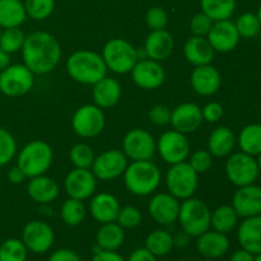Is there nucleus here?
I'll use <instances>...</instances> for the list:
<instances>
[{"instance_id":"nucleus-1","label":"nucleus","mask_w":261,"mask_h":261,"mask_svg":"<svg viewBox=\"0 0 261 261\" xmlns=\"http://www.w3.org/2000/svg\"><path fill=\"white\" fill-rule=\"evenodd\" d=\"M20 53L23 64L35 75L51 73L61 60V46L58 38L46 31H33L25 35Z\"/></svg>"},{"instance_id":"nucleus-2","label":"nucleus","mask_w":261,"mask_h":261,"mask_svg":"<svg viewBox=\"0 0 261 261\" xmlns=\"http://www.w3.org/2000/svg\"><path fill=\"white\" fill-rule=\"evenodd\" d=\"M66 73L76 83L93 86L107 75V66L99 54L78 50L66 60Z\"/></svg>"},{"instance_id":"nucleus-3","label":"nucleus","mask_w":261,"mask_h":261,"mask_svg":"<svg viewBox=\"0 0 261 261\" xmlns=\"http://www.w3.org/2000/svg\"><path fill=\"white\" fill-rule=\"evenodd\" d=\"M122 176L125 188L135 196H148L153 194L162 178L160 168L152 161H132Z\"/></svg>"},{"instance_id":"nucleus-4","label":"nucleus","mask_w":261,"mask_h":261,"mask_svg":"<svg viewBox=\"0 0 261 261\" xmlns=\"http://www.w3.org/2000/svg\"><path fill=\"white\" fill-rule=\"evenodd\" d=\"M54 161L53 148L45 140H32L19 150L17 166L24 172L27 178L45 175Z\"/></svg>"},{"instance_id":"nucleus-5","label":"nucleus","mask_w":261,"mask_h":261,"mask_svg":"<svg viewBox=\"0 0 261 261\" xmlns=\"http://www.w3.org/2000/svg\"><path fill=\"white\" fill-rule=\"evenodd\" d=\"M107 70L115 74H127L139 60L138 50L124 38H111L105 43L101 54Z\"/></svg>"},{"instance_id":"nucleus-6","label":"nucleus","mask_w":261,"mask_h":261,"mask_svg":"<svg viewBox=\"0 0 261 261\" xmlns=\"http://www.w3.org/2000/svg\"><path fill=\"white\" fill-rule=\"evenodd\" d=\"M211 216L209 206L193 196L181 203L177 221L185 233L190 237H198L211 229Z\"/></svg>"},{"instance_id":"nucleus-7","label":"nucleus","mask_w":261,"mask_h":261,"mask_svg":"<svg viewBox=\"0 0 261 261\" xmlns=\"http://www.w3.org/2000/svg\"><path fill=\"white\" fill-rule=\"evenodd\" d=\"M166 186L171 195L178 200L193 198L198 190L199 175L189 162L171 165L166 173Z\"/></svg>"},{"instance_id":"nucleus-8","label":"nucleus","mask_w":261,"mask_h":261,"mask_svg":"<svg viewBox=\"0 0 261 261\" xmlns=\"http://www.w3.org/2000/svg\"><path fill=\"white\" fill-rule=\"evenodd\" d=\"M224 171L229 182L236 188L255 184L260 176L256 158L241 150L228 155Z\"/></svg>"},{"instance_id":"nucleus-9","label":"nucleus","mask_w":261,"mask_h":261,"mask_svg":"<svg viewBox=\"0 0 261 261\" xmlns=\"http://www.w3.org/2000/svg\"><path fill=\"white\" fill-rule=\"evenodd\" d=\"M35 84V74L24 64H10L0 71V92L7 97L27 94Z\"/></svg>"},{"instance_id":"nucleus-10","label":"nucleus","mask_w":261,"mask_h":261,"mask_svg":"<svg viewBox=\"0 0 261 261\" xmlns=\"http://www.w3.org/2000/svg\"><path fill=\"white\" fill-rule=\"evenodd\" d=\"M106 125L103 110L97 105H83L74 112L71 117V127L78 137L84 139L96 138L102 133Z\"/></svg>"},{"instance_id":"nucleus-11","label":"nucleus","mask_w":261,"mask_h":261,"mask_svg":"<svg viewBox=\"0 0 261 261\" xmlns=\"http://www.w3.org/2000/svg\"><path fill=\"white\" fill-rule=\"evenodd\" d=\"M122 152L130 161H150L157 152V140L148 130L132 129L122 139Z\"/></svg>"},{"instance_id":"nucleus-12","label":"nucleus","mask_w":261,"mask_h":261,"mask_svg":"<svg viewBox=\"0 0 261 261\" xmlns=\"http://www.w3.org/2000/svg\"><path fill=\"white\" fill-rule=\"evenodd\" d=\"M157 152L163 162L168 165L185 162L190 155V143L185 134L167 130L157 140Z\"/></svg>"},{"instance_id":"nucleus-13","label":"nucleus","mask_w":261,"mask_h":261,"mask_svg":"<svg viewBox=\"0 0 261 261\" xmlns=\"http://www.w3.org/2000/svg\"><path fill=\"white\" fill-rule=\"evenodd\" d=\"M129 160L120 149H109L97 155L91 170L97 180L114 181L124 175Z\"/></svg>"},{"instance_id":"nucleus-14","label":"nucleus","mask_w":261,"mask_h":261,"mask_svg":"<svg viewBox=\"0 0 261 261\" xmlns=\"http://www.w3.org/2000/svg\"><path fill=\"white\" fill-rule=\"evenodd\" d=\"M28 251L33 254H46L53 247L55 233L51 226L42 221H31L23 227L22 239Z\"/></svg>"},{"instance_id":"nucleus-15","label":"nucleus","mask_w":261,"mask_h":261,"mask_svg":"<svg viewBox=\"0 0 261 261\" xmlns=\"http://www.w3.org/2000/svg\"><path fill=\"white\" fill-rule=\"evenodd\" d=\"M97 178L91 168H76L69 171L64 180V190L69 198L87 200L96 193Z\"/></svg>"},{"instance_id":"nucleus-16","label":"nucleus","mask_w":261,"mask_h":261,"mask_svg":"<svg viewBox=\"0 0 261 261\" xmlns=\"http://www.w3.org/2000/svg\"><path fill=\"white\" fill-rule=\"evenodd\" d=\"M132 79L137 87L145 91H153L160 88L166 79V73L160 61L152 59L138 60L130 71Z\"/></svg>"},{"instance_id":"nucleus-17","label":"nucleus","mask_w":261,"mask_h":261,"mask_svg":"<svg viewBox=\"0 0 261 261\" xmlns=\"http://www.w3.org/2000/svg\"><path fill=\"white\" fill-rule=\"evenodd\" d=\"M206 40L216 53L227 54L233 51L239 46L240 37L234 22L231 19L213 22L211 31L206 35Z\"/></svg>"},{"instance_id":"nucleus-18","label":"nucleus","mask_w":261,"mask_h":261,"mask_svg":"<svg viewBox=\"0 0 261 261\" xmlns=\"http://www.w3.org/2000/svg\"><path fill=\"white\" fill-rule=\"evenodd\" d=\"M180 200L170 193H158L152 196L148 204V212L153 221L161 226L173 224L178 218Z\"/></svg>"},{"instance_id":"nucleus-19","label":"nucleus","mask_w":261,"mask_h":261,"mask_svg":"<svg viewBox=\"0 0 261 261\" xmlns=\"http://www.w3.org/2000/svg\"><path fill=\"white\" fill-rule=\"evenodd\" d=\"M203 121L201 107L193 102L178 105L171 112V126L173 130L185 135L195 133L201 126Z\"/></svg>"},{"instance_id":"nucleus-20","label":"nucleus","mask_w":261,"mask_h":261,"mask_svg":"<svg viewBox=\"0 0 261 261\" xmlns=\"http://www.w3.org/2000/svg\"><path fill=\"white\" fill-rule=\"evenodd\" d=\"M231 205L240 218L261 216V186L251 184L237 188Z\"/></svg>"},{"instance_id":"nucleus-21","label":"nucleus","mask_w":261,"mask_h":261,"mask_svg":"<svg viewBox=\"0 0 261 261\" xmlns=\"http://www.w3.org/2000/svg\"><path fill=\"white\" fill-rule=\"evenodd\" d=\"M191 88L199 96L209 97L219 91L222 84V76L218 69L212 64L195 66L190 76Z\"/></svg>"},{"instance_id":"nucleus-22","label":"nucleus","mask_w":261,"mask_h":261,"mask_svg":"<svg viewBox=\"0 0 261 261\" xmlns=\"http://www.w3.org/2000/svg\"><path fill=\"white\" fill-rule=\"evenodd\" d=\"M196 250L205 259L216 260L224 256L229 250V240L227 234L208 229L196 237Z\"/></svg>"},{"instance_id":"nucleus-23","label":"nucleus","mask_w":261,"mask_h":261,"mask_svg":"<svg viewBox=\"0 0 261 261\" xmlns=\"http://www.w3.org/2000/svg\"><path fill=\"white\" fill-rule=\"evenodd\" d=\"M173 46H175V42H173L172 35L166 30H158L150 31L149 35L145 38L143 50L148 59L161 63L170 58L173 51Z\"/></svg>"},{"instance_id":"nucleus-24","label":"nucleus","mask_w":261,"mask_h":261,"mask_svg":"<svg viewBox=\"0 0 261 261\" xmlns=\"http://www.w3.org/2000/svg\"><path fill=\"white\" fill-rule=\"evenodd\" d=\"M120 208L121 206L116 196L109 193L96 194L92 196L89 203V213L92 218L101 224L116 222Z\"/></svg>"},{"instance_id":"nucleus-25","label":"nucleus","mask_w":261,"mask_h":261,"mask_svg":"<svg viewBox=\"0 0 261 261\" xmlns=\"http://www.w3.org/2000/svg\"><path fill=\"white\" fill-rule=\"evenodd\" d=\"M237 228V241L241 249L256 255L261 252V216L242 218Z\"/></svg>"},{"instance_id":"nucleus-26","label":"nucleus","mask_w":261,"mask_h":261,"mask_svg":"<svg viewBox=\"0 0 261 261\" xmlns=\"http://www.w3.org/2000/svg\"><path fill=\"white\" fill-rule=\"evenodd\" d=\"M59 185L54 178L46 175L30 178L27 186L28 196L40 205H48L59 196Z\"/></svg>"},{"instance_id":"nucleus-27","label":"nucleus","mask_w":261,"mask_h":261,"mask_svg":"<svg viewBox=\"0 0 261 261\" xmlns=\"http://www.w3.org/2000/svg\"><path fill=\"white\" fill-rule=\"evenodd\" d=\"M92 87H93L92 97H93L94 105H97L99 109H111L119 103L122 91L121 86L115 78L106 75Z\"/></svg>"},{"instance_id":"nucleus-28","label":"nucleus","mask_w":261,"mask_h":261,"mask_svg":"<svg viewBox=\"0 0 261 261\" xmlns=\"http://www.w3.org/2000/svg\"><path fill=\"white\" fill-rule=\"evenodd\" d=\"M214 53L206 37L191 36L184 45V56L186 61L194 66H200L211 64L213 61Z\"/></svg>"},{"instance_id":"nucleus-29","label":"nucleus","mask_w":261,"mask_h":261,"mask_svg":"<svg viewBox=\"0 0 261 261\" xmlns=\"http://www.w3.org/2000/svg\"><path fill=\"white\" fill-rule=\"evenodd\" d=\"M237 144V137L232 129L219 126L211 133L208 138V150L213 157L224 158L233 153Z\"/></svg>"},{"instance_id":"nucleus-30","label":"nucleus","mask_w":261,"mask_h":261,"mask_svg":"<svg viewBox=\"0 0 261 261\" xmlns=\"http://www.w3.org/2000/svg\"><path fill=\"white\" fill-rule=\"evenodd\" d=\"M125 241L124 228L116 222L101 224L96 234V244L101 250L107 251H117Z\"/></svg>"},{"instance_id":"nucleus-31","label":"nucleus","mask_w":261,"mask_h":261,"mask_svg":"<svg viewBox=\"0 0 261 261\" xmlns=\"http://www.w3.org/2000/svg\"><path fill=\"white\" fill-rule=\"evenodd\" d=\"M24 4L20 0H0V27H20L27 19Z\"/></svg>"},{"instance_id":"nucleus-32","label":"nucleus","mask_w":261,"mask_h":261,"mask_svg":"<svg viewBox=\"0 0 261 261\" xmlns=\"http://www.w3.org/2000/svg\"><path fill=\"white\" fill-rule=\"evenodd\" d=\"M239 214L232 205H221L212 212L211 227L221 233H229L239 226Z\"/></svg>"},{"instance_id":"nucleus-33","label":"nucleus","mask_w":261,"mask_h":261,"mask_svg":"<svg viewBox=\"0 0 261 261\" xmlns=\"http://www.w3.org/2000/svg\"><path fill=\"white\" fill-rule=\"evenodd\" d=\"M240 150L256 157L261 153V124H249L244 126L237 137Z\"/></svg>"},{"instance_id":"nucleus-34","label":"nucleus","mask_w":261,"mask_h":261,"mask_svg":"<svg viewBox=\"0 0 261 261\" xmlns=\"http://www.w3.org/2000/svg\"><path fill=\"white\" fill-rule=\"evenodd\" d=\"M144 247L155 257H162L170 254L175 247L173 236L165 229H155L150 232L144 242Z\"/></svg>"},{"instance_id":"nucleus-35","label":"nucleus","mask_w":261,"mask_h":261,"mask_svg":"<svg viewBox=\"0 0 261 261\" xmlns=\"http://www.w3.org/2000/svg\"><path fill=\"white\" fill-rule=\"evenodd\" d=\"M201 12L213 22L229 19L236 10V0H200Z\"/></svg>"},{"instance_id":"nucleus-36","label":"nucleus","mask_w":261,"mask_h":261,"mask_svg":"<svg viewBox=\"0 0 261 261\" xmlns=\"http://www.w3.org/2000/svg\"><path fill=\"white\" fill-rule=\"evenodd\" d=\"M87 216V208L84 203L78 199L68 198L60 208V218L66 226L76 227L84 221Z\"/></svg>"},{"instance_id":"nucleus-37","label":"nucleus","mask_w":261,"mask_h":261,"mask_svg":"<svg viewBox=\"0 0 261 261\" xmlns=\"http://www.w3.org/2000/svg\"><path fill=\"white\" fill-rule=\"evenodd\" d=\"M25 40V33L19 27L5 28L0 36V48L12 55L22 50Z\"/></svg>"},{"instance_id":"nucleus-38","label":"nucleus","mask_w":261,"mask_h":261,"mask_svg":"<svg viewBox=\"0 0 261 261\" xmlns=\"http://www.w3.org/2000/svg\"><path fill=\"white\" fill-rule=\"evenodd\" d=\"M27 254V247L19 239H8L0 245V261H25Z\"/></svg>"},{"instance_id":"nucleus-39","label":"nucleus","mask_w":261,"mask_h":261,"mask_svg":"<svg viewBox=\"0 0 261 261\" xmlns=\"http://www.w3.org/2000/svg\"><path fill=\"white\" fill-rule=\"evenodd\" d=\"M94 158L93 149L86 143H76L69 150V160L76 168H91Z\"/></svg>"},{"instance_id":"nucleus-40","label":"nucleus","mask_w":261,"mask_h":261,"mask_svg":"<svg viewBox=\"0 0 261 261\" xmlns=\"http://www.w3.org/2000/svg\"><path fill=\"white\" fill-rule=\"evenodd\" d=\"M27 17L33 20H45L55 9V0H24Z\"/></svg>"},{"instance_id":"nucleus-41","label":"nucleus","mask_w":261,"mask_h":261,"mask_svg":"<svg viewBox=\"0 0 261 261\" xmlns=\"http://www.w3.org/2000/svg\"><path fill=\"white\" fill-rule=\"evenodd\" d=\"M237 28V32H239L240 37L241 38H254L261 32L260 22L257 19L256 13L246 12L244 14L240 15L237 18V20L234 22Z\"/></svg>"},{"instance_id":"nucleus-42","label":"nucleus","mask_w":261,"mask_h":261,"mask_svg":"<svg viewBox=\"0 0 261 261\" xmlns=\"http://www.w3.org/2000/svg\"><path fill=\"white\" fill-rule=\"evenodd\" d=\"M17 154L15 138L4 127H0V167L7 166Z\"/></svg>"},{"instance_id":"nucleus-43","label":"nucleus","mask_w":261,"mask_h":261,"mask_svg":"<svg viewBox=\"0 0 261 261\" xmlns=\"http://www.w3.org/2000/svg\"><path fill=\"white\" fill-rule=\"evenodd\" d=\"M143 216L137 206L126 205L120 208L116 223L124 229H134L142 223Z\"/></svg>"},{"instance_id":"nucleus-44","label":"nucleus","mask_w":261,"mask_h":261,"mask_svg":"<svg viewBox=\"0 0 261 261\" xmlns=\"http://www.w3.org/2000/svg\"><path fill=\"white\" fill-rule=\"evenodd\" d=\"M145 23L150 31L166 30L168 24V14L163 8L153 7L145 14Z\"/></svg>"},{"instance_id":"nucleus-45","label":"nucleus","mask_w":261,"mask_h":261,"mask_svg":"<svg viewBox=\"0 0 261 261\" xmlns=\"http://www.w3.org/2000/svg\"><path fill=\"white\" fill-rule=\"evenodd\" d=\"M190 160H189V163H190L191 167L195 170V172L198 175L200 173H205L208 172L209 170L213 166V155L209 153V150H195L191 155H189Z\"/></svg>"},{"instance_id":"nucleus-46","label":"nucleus","mask_w":261,"mask_h":261,"mask_svg":"<svg viewBox=\"0 0 261 261\" xmlns=\"http://www.w3.org/2000/svg\"><path fill=\"white\" fill-rule=\"evenodd\" d=\"M212 25H213V20L203 12L196 13L190 20V30L193 32V36L206 37V35L211 31Z\"/></svg>"},{"instance_id":"nucleus-47","label":"nucleus","mask_w":261,"mask_h":261,"mask_svg":"<svg viewBox=\"0 0 261 261\" xmlns=\"http://www.w3.org/2000/svg\"><path fill=\"white\" fill-rule=\"evenodd\" d=\"M171 112L172 110H170V107L165 106V105H157L150 109L148 119L155 126H166V125H170L171 122Z\"/></svg>"},{"instance_id":"nucleus-48","label":"nucleus","mask_w":261,"mask_h":261,"mask_svg":"<svg viewBox=\"0 0 261 261\" xmlns=\"http://www.w3.org/2000/svg\"><path fill=\"white\" fill-rule=\"evenodd\" d=\"M201 115H203L204 121L211 122V124L218 122L223 117V106L218 102H208L201 109Z\"/></svg>"},{"instance_id":"nucleus-49","label":"nucleus","mask_w":261,"mask_h":261,"mask_svg":"<svg viewBox=\"0 0 261 261\" xmlns=\"http://www.w3.org/2000/svg\"><path fill=\"white\" fill-rule=\"evenodd\" d=\"M48 261H81V257L74 250L59 249L50 255Z\"/></svg>"},{"instance_id":"nucleus-50","label":"nucleus","mask_w":261,"mask_h":261,"mask_svg":"<svg viewBox=\"0 0 261 261\" xmlns=\"http://www.w3.org/2000/svg\"><path fill=\"white\" fill-rule=\"evenodd\" d=\"M92 261H126L116 251H107V250H98L94 252Z\"/></svg>"},{"instance_id":"nucleus-51","label":"nucleus","mask_w":261,"mask_h":261,"mask_svg":"<svg viewBox=\"0 0 261 261\" xmlns=\"http://www.w3.org/2000/svg\"><path fill=\"white\" fill-rule=\"evenodd\" d=\"M126 261H157V257L152 252L148 251L145 247H140V249L134 250Z\"/></svg>"},{"instance_id":"nucleus-52","label":"nucleus","mask_w":261,"mask_h":261,"mask_svg":"<svg viewBox=\"0 0 261 261\" xmlns=\"http://www.w3.org/2000/svg\"><path fill=\"white\" fill-rule=\"evenodd\" d=\"M7 177H8V181H9L10 184L19 185V184H22L23 181L27 178V176L24 175V172H23V171L20 170L18 166H14V167L9 168V171H8V173H7Z\"/></svg>"},{"instance_id":"nucleus-53","label":"nucleus","mask_w":261,"mask_h":261,"mask_svg":"<svg viewBox=\"0 0 261 261\" xmlns=\"http://www.w3.org/2000/svg\"><path fill=\"white\" fill-rule=\"evenodd\" d=\"M254 259H255L254 254H251V252H249L245 249H240V250H236V251L232 254L229 261H254Z\"/></svg>"},{"instance_id":"nucleus-54","label":"nucleus","mask_w":261,"mask_h":261,"mask_svg":"<svg viewBox=\"0 0 261 261\" xmlns=\"http://www.w3.org/2000/svg\"><path fill=\"white\" fill-rule=\"evenodd\" d=\"M189 240H190V236L182 231V233H178L176 236H173V244L177 247H185L189 244Z\"/></svg>"},{"instance_id":"nucleus-55","label":"nucleus","mask_w":261,"mask_h":261,"mask_svg":"<svg viewBox=\"0 0 261 261\" xmlns=\"http://www.w3.org/2000/svg\"><path fill=\"white\" fill-rule=\"evenodd\" d=\"M8 65H10V55L0 48V71L4 70Z\"/></svg>"},{"instance_id":"nucleus-56","label":"nucleus","mask_w":261,"mask_h":261,"mask_svg":"<svg viewBox=\"0 0 261 261\" xmlns=\"http://www.w3.org/2000/svg\"><path fill=\"white\" fill-rule=\"evenodd\" d=\"M255 158H256L257 167H259V171H260V173H261V153H259V154H257Z\"/></svg>"},{"instance_id":"nucleus-57","label":"nucleus","mask_w":261,"mask_h":261,"mask_svg":"<svg viewBox=\"0 0 261 261\" xmlns=\"http://www.w3.org/2000/svg\"><path fill=\"white\" fill-rule=\"evenodd\" d=\"M256 15H257V19H259V22H260V27H261V5L259 7V9H257Z\"/></svg>"},{"instance_id":"nucleus-58","label":"nucleus","mask_w":261,"mask_h":261,"mask_svg":"<svg viewBox=\"0 0 261 261\" xmlns=\"http://www.w3.org/2000/svg\"><path fill=\"white\" fill-rule=\"evenodd\" d=\"M254 261H261V252H259V254L255 255V259Z\"/></svg>"},{"instance_id":"nucleus-59","label":"nucleus","mask_w":261,"mask_h":261,"mask_svg":"<svg viewBox=\"0 0 261 261\" xmlns=\"http://www.w3.org/2000/svg\"><path fill=\"white\" fill-rule=\"evenodd\" d=\"M203 261H214V260H212V259H205V260H203Z\"/></svg>"},{"instance_id":"nucleus-60","label":"nucleus","mask_w":261,"mask_h":261,"mask_svg":"<svg viewBox=\"0 0 261 261\" xmlns=\"http://www.w3.org/2000/svg\"><path fill=\"white\" fill-rule=\"evenodd\" d=\"M2 31H3V28L0 27V36H2Z\"/></svg>"}]
</instances>
